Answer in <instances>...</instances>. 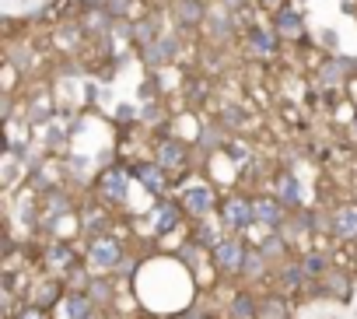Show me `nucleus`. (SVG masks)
<instances>
[{
  "label": "nucleus",
  "instance_id": "obj_1",
  "mask_svg": "<svg viewBox=\"0 0 357 319\" xmlns=\"http://www.w3.org/2000/svg\"><path fill=\"white\" fill-rule=\"evenodd\" d=\"M204 39H207V46H231L235 39H238V32H242V22H238V15L235 11H228L225 4H211V15H207V22H204Z\"/></svg>",
  "mask_w": 357,
  "mask_h": 319
},
{
  "label": "nucleus",
  "instance_id": "obj_2",
  "mask_svg": "<svg viewBox=\"0 0 357 319\" xmlns=\"http://www.w3.org/2000/svg\"><path fill=\"white\" fill-rule=\"evenodd\" d=\"M130 176H133V172H126L123 165H105V169L98 172V179H95L98 200H102L105 207H123V204L130 200Z\"/></svg>",
  "mask_w": 357,
  "mask_h": 319
},
{
  "label": "nucleus",
  "instance_id": "obj_3",
  "mask_svg": "<svg viewBox=\"0 0 357 319\" xmlns=\"http://www.w3.org/2000/svg\"><path fill=\"white\" fill-rule=\"evenodd\" d=\"M84 256H88V267H91V270L116 274L119 263H123V256H126V249H123V242L112 239V232H109V235H95V239H88Z\"/></svg>",
  "mask_w": 357,
  "mask_h": 319
},
{
  "label": "nucleus",
  "instance_id": "obj_4",
  "mask_svg": "<svg viewBox=\"0 0 357 319\" xmlns=\"http://www.w3.org/2000/svg\"><path fill=\"white\" fill-rule=\"evenodd\" d=\"M178 204H183V211H186L193 221H204L207 214H214V211L221 207L214 186L204 183V179H190V183L183 186V193H178Z\"/></svg>",
  "mask_w": 357,
  "mask_h": 319
},
{
  "label": "nucleus",
  "instance_id": "obj_5",
  "mask_svg": "<svg viewBox=\"0 0 357 319\" xmlns=\"http://www.w3.org/2000/svg\"><path fill=\"white\" fill-rule=\"evenodd\" d=\"M178 57H183V32H161L151 46H140V64L158 71V67H172L178 64Z\"/></svg>",
  "mask_w": 357,
  "mask_h": 319
},
{
  "label": "nucleus",
  "instance_id": "obj_6",
  "mask_svg": "<svg viewBox=\"0 0 357 319\" xmlns=\"http://www.w3.org/2000/svg\"><path fill=\"white\" fill-rule=\"evenodd\" d=\"M218 218H221V228H228L231 235H242L245 228L256 225V211H252V197H242V193H231L221 200L218 207Z\"/></svg>",
  "mask_w": 357,
  "mask_h": 319
},
{
  "label": "nucleus",
  "instance_id": "obj_7",
  "mask_svg": "<svg viewBox=\"0 0 357 319\" xmlns=\"http://www.w3.org/2000/svg\"><path fill=\"white\" fill-rule=\"evenodd\" d=\"M245 253H249V246L242 242V235H231V232H228V235L211 249V263H214L218 274L238 277V274H242V263H245Z\"/></svg>",
  "mask_w": 357,
  "mask_h": 319
},
{
  "label": "nucleus",
  "instance_id": "obj_8",
  "mask_svg": "<svg viewBox=\"0 0 357 319\" xmlns=\"http://www.w3.org/2000/svg\"><path fill=\"white\" fill-rule=\"evenodd\" d=\"M190 144L186 140H178V137H161L154 144V162L168 172V176H183L190 169Z\"/></svg>",
  "mask_w": 357,
  "mask_h": 319
},
{
  "label": "nucleus",
  "instance_id": "obj_9",
  "mask_svg": "<svg viewBox=\"0 0 357 319\" xmlns=\"http://www.w3.org/2000/svg\"><path fill=\"white\" fill-rule=\"evenodd\" d=\"M211 15V0H172V18L183 32H200Z\"/></svg>",
  "mask_w": 357,
  "mask_h": 319
},
{
  "label": "nucleus",
  "instance_id": "obj_10",
  "mask_svg": "<svg viewBox=\"0 0 357 319\" xmlns=\"http://www.w3.org/2000/svg\"><path fill=\"white\" fill-rule=\"evenodd\" d=\"M242 39H245V50H249L256 60H273V57L280 53V46H284V39H280L273 29H263V25H249V29L242 32Z\"/></svg>",
  "mask_w": 357,
  "mask_h": 319
},
{
  "label": "nucleus",
  "instance_id": "obj_11",
  "mask_svg": "<svg viewBox=\"0 0 357 319\" xmlns=\"http://www.w3.org/2000/svg\"><path fill=\"white\" fill-rule=\"evenodd\" d=\"M312 288H305V291H312L315 298H333V302H347L350 295H354V284H350V274H343V270H329V274H322L319 281H308Z\"/></svg>",
  "mask_w": 357,
  "mask_h": 319
},
{
  "label": "nucleus",
  "instance_id": "obj_12",
  "mask_svg": "<svg viewBox=\"0 0 357 319\" xmlns=\"http://www.w3.org/2000/svg\"><path fill=\"white\" fill-rule=\"evenodd\" d=\"M56 116V98L46 88H36L32 95H25V123L29 126H46Z\"/></svg>",
  "mask_w": 357,
  "mask_h": 319
},
{
  "label": "nucleus",
  "instance_id": "obj_13",
  "mask_svg": "<svg viewBox=\"0 0 357 319\" xmlns=\"http://www.w3.org/2000/svg\"><path fill=\"white\" fill-rule=\"evenodd\" d=\"M252 211H256V225H263L266 232H277V228H284V221H287V207L280 204V197H252Z\"/></svg>",
  "mask_w": 357,
  "mask_h": 319
},
{
  "label": "nucleus",
  "instance_id": "obj_14",
  "mask_svg": "<svg viewBox=\"0 0 357 319\" xmlns=\"http://www.w3.org/2000/svg\"><path fill=\"white\" fill-rule=\"evenodd\" d=\"M109 228H112L109 207H105L102 200H84V204H81V232H84L88 239H95V235H109Z\"/></svg>",
  "mask_w": 357,
  "mask_h": 319
},
{
  "label": "nucleus",
  "instance_id": "obj_15",
  "mask_svg": "<svg viewBox=\"0 0 357 319\" xmlns=\"http://www.w3.org/2000/svg\"><path fill=\"white\" fill-rule=\"evenodd\" d=\"M329 235L336 242H357V204H340L329 211Z\"/></svg>",
  "mask_w": 357,
  "mask_h": 319
},
{
  "label": "nucleus",
  "instance_id": "obj_16",
  "mask_svg": "<svg viewBox=\"0 0 357 319\" xmlns=\"http://www.w3.org/2000/svg\"><path fill=\"white\" fill-rule=\"evenodd\" d=\"M273 32H277L284 43H301V39H305V15H301L294 4L273 11Z\"/></svg>",
  "mask_w": 357,
  "mask_h": 319
},
{
  "label": "nucleus",
  "instance_id": "obj_17",
  "mask_svg": "<svg viewBox=\"0 0 357 319\" xmlns=\"http://www.w3.org/2000/svg\"><path fill=\"white\" fill-rule=\"evenodd\" d=\"M130 172H133V179H137L147 193H154V197H165V193H168V179H172V176L154 162V158H151V162H137Z\"/></svg>",
  "mask_w": 357,
  "mask_h": 319
},
{
  "label": "nucleus",
  "instance_id": "obj_18",
  "mask_svg": "<svg viewBox=\"0 0 357 319\" xmlns=\"http://www.w3.org/2000/svg\"><path fill=\"white\" fill-rule=\"evenodd\" d=\"M43 263H46V267H50L56 277H67V274L81 263V256H77V253H74V249H70L63 239H56V242H50V246L43 249Z\"/></svg>",
  "mask_w": 357,
  "mask_h": 319
},
{
  "label": "nucleus",
  "instance_id": "obj_19",
  "mask_svg": "<svg viewBox=\"0 0 357 319\" xmlns=\"http://www.w3.org/2000/svg\"><path fill=\"white\" fill-rule=\"evenodd\" d=\"M154 232L158 235H168V232H178L183 228V221L190 218L186 211H183V204L178 200H158V207H154Z\"/></svg>",
  "mask_w": 357,
  "mask_h": 319
},
{
  "label": "nucleus",
  "instance_id": "obj_20",
  "mask_svg": "<svg viewBox=\"0 0 357 319\" xmlns=\"http://www.w3.org/2000/svg\"><path fill=\"white\" fill-rule=\"evenodd\" d=\"M273 197H280V204L287 207V211H298L301 207V183L294 179V172H287V169H280L277 176H273Z\"/></svg>",
  "mask_w": 357,
  "mask_h": 319
},
{
  "label": "nucleus",
  "instance_id": "obj_21",
  "mask_svg": "<svg viewBox=\"0 0 357 319\" xmlns=\"http://www.w3.org/2000/svg\"><path fill=\"white\" fill-rule=\"evenodd\" d=\"M63 302V319H95V302H91V295L88 291H70L67 288V295L60 298Z\"/></svg>",
  "mask_w": 357,
  "mask_h": 319
},
{
  "label": "nucleus",
  "instance_id": "obj_22",
  "mask_svg": "<svg viewBox=\"0 0 357 319\" xmlns=\"http://www.w3.org/2000/svg\"><path fill=\"white\" fill-rule=\"evenodd\" d=\"M259 249H263V256L270 260V267H280V263H287V253H291V239L277 228V232H266V239L259 242Z\"/></svg>",
  "mask_w": 357,
  "mask_h": 319
},
{
  "label": "nucleus",
  "instance_id": "obj_23",
  "mask_svg": "<svg viewBox=\"0 0 357 319\" xmlns=\"http://www.w3.org/2000/svg\"><path fill=\"white\" fill-rule=\"evenodd\" d=\"M277 281H280V291H301V288H308L312 277L305 274L301 260H287L277 267Z\"/></svg>",
  "mask_w": 357,
  "mask_h": 319
},
{
  "label": "nucleus",
  "instance_id": "obj_24",
  "mask_svg": "<svg viewBox=\"0 0 357 319\" xmlns=\"http://www.w3.org/2000/svg\"><path fill=\"white\" fill-rule=\"evenodd\" d=\"M39 207H43L46 221H53V218H67L74 211V200H70L67 190H46V197L39 200Z\"/></svg>",
  "mask_w": 357,
  "mask_h": 319
},
{
  "label": "nucleus",
  "instance_id": "obj_25",
  "mask_svg": "<svg viewBox=\"0 0 357 319\" xmlns=\"http://www.w3.org/2000/svg\"><path fill=\"white\" fill-rule=\"evenodd\" d=\"M67 295V284H63V277H46V281H39L36 284V295H32V302L36 305H43V309H50V305H56V298H63Z\"/></svg>",
  "mask_w": 357,
  "mask_h": 319
},
{
  "label": "nucleus",
  "instance_id": "obj_26",
  "mask_svg": "<svg viewBox=\"0 0 357 319\" xmlns=\"http://www.w3.org/2000/svg\"><path fill=\"white\" fill-rule=\"evenodd\" d=\"M197 144H200L204 151L228 147V126H225L221 119H211V123H204V126H200V137H197Z\"/></svg>",
  "mask_w": 357,
  "mask_h": 319
},
{
  "label": "nucleus",
  "instance_id": "obj_27",
  "mask_svg": "<svg viewBox=\"0 0 357 319\" xmlns=\"http://www.w3.org/2000/svg\"><path fill=\"white\" fill-rule=\"evenodd\" d=\"M231 316L235 319H259L263 316V298H256L252 291H238L231 298Z\"/></svg>",
  "mask_w": 357,
  "mask_h": 319
},
{
  "label": "nucleus",
  "instance_id": "obj_28",
  "mask_svg": "<svg viewBox=\"0 0 357 319\" xmlns=\"http://www.w3.org/2000/svg\"><path fill=\"white\" fill-rule=\"evenodd\" d=\"M298 260H301V267H305V274H308L312 281H319L322 274H329V270H333L329 253H322V249H308V253H301Z\"/></svg>",
  "mask_w": 357,
  "mask_h": 319
},
{
  "label": "nucleus",
  "instance_id": "obj_29",
  "mask_svg": "<svg viewBox=\"0 0 357 319\" xmlns=\"http://www.w3.org/2000/svg\"><path fill=\"white\" fill-rule=\"evenodd\" d=\"M218 119H221L228 130H245V126H249V109L238 105V102H225L221 112H218Z\"/></svg>",
  "mask_w": 357,
  "mask_h": 319
},
{
  "label": "nucleus",
  "instance_id": "obj_30",
  "mask_svg": "<svg viewBox=\"0 0 357 319\" xmlns=\"http://www.w3.org/2000/svg\"><path fill=\"white\" fill-rule=\"evenodd\" d=\"M266 274H270V260L263 256V249H259V246L249 249V253H245V263H242V277L259 281V277H266Z\"/></svg>",
  "mask_w": 357,
  "mask_h": 319
},
{
  "label": "nucleus",
  "instance_id": "obj_31",
  "mask_svg": "<svg viewBox=\"0 0 357 319\" xmlns=\"http://www.w3.org/2000/svg\"><path fill=\"white\" fill-rule=\"evenodd\" d=\"M287 312H291V305H287L284 295H266L263 298V319H287Z\"/></svg>",
  "mask_w": 357,
  "mask_h": 319
},
{
  "label": "nucleus",
  "instance_id": "obj_32",
  "mask_svg": "<svg viewBox=\"0 0 357 319\" xmlns=\"http://www.w3.org/2000/svg\"><path fill=\"white\" fill-rule=\"evenodd\" d=\"M88 295H91V302L102 309V305H112V298H116V288H112L109 281H102V277H98V281H91V284H88Z\"/></svg>",
  "mask_w": 357,
  "mask_h": 319
},
{
  "label": "nucleus",
  "instance_id": "obj_33",
  "mask_svg": "<svg viewBox=\"0 0 357 319\" xmlns=\"http://www.w3.org/2000/svg\"><path fill=\"white\" fill-rule=\"evenodd\" d=\"M63 281H67V288H70V291H88V284H91V277H88V270H81V263H77Z\"/></svg>",
  "mask_w": 357,
  "mask_h": 319
},
{
  "label": "nucleus",
  "instance_id": "obj_34",
  "mask_svg": "<svg viewBox=\"0 0 357 319\" xmlns=\"http://www.w3.org/2000/svg\"><path fill=\"white\" fill-rule=\"evenodd\" d=\"M130 8H133V0H105V11H109L116 22H123V18L130 15Z\"/></svg>",
  "mask_w": 357,
  "mask_h": 319
},
{
  "label": "nucleus",
  "instance_id": "obj_35",
  "mask_svg": "<svg viewBox=\"0 0 357 319\" xmlns=\"http://www.w3.org/2000/svg\"><path fill=\"white\" fill-rule=\"evenodd\" d=\"M15 319H50V309H43V305H36V302H25V309H22Z\"/></svg>",
  "mask_w": 357,
  "mask_h": 319
},
{
  "label": "nucleus",
  "instance_id": "obj_36",
  "mask_svg": "<svg viewBox=\"0 0 357 319\" xmlns=\"http://www.w3.org/2000/svg\"><path fill=\"white\" fill-rule=\"evenodd\" d=\"M0 119H4V123L15 119V95L11 91H0Z\"/></svg>",
  "mask_w": 357,
  "mask_h": 319
},
{
  "label": "nucleus",
  "instance_id": "obj_37",
  "mask_svg": "<svg viewBox=\"0 0 357 319\" xmlns=\"http://www.w3.org/2000/svg\"><path fill=\"white\" fill-rule=\"evenodd\" d=\"M256 4H259L263 11H270V15H273V11H280V8H287V4H291V0H256Z\"/></svg>",
  "mask_w": 357,
  "mask_h": 319
},
{
  "label": "nucleus",
  "instance_id": "obj_38",
  "mask_svg": "<svg viewBox=\"0 0 357 319\" xmlns=\"http://www.w3.org/2000/svg\"><path fill=\"white\" fill-rule=\"evenodd\" d=\"M178 319H211V312L197 305V309H186V312H178Z\"/></svg>",
  "mask_w": 357,
  "mask_h": 319
},
{
  "label": "nucleus",
  "instance_id": "obj_39",
  "mask_svg": "<svg viewBox=\"0 0 357 319\" xmlns=\"http://www.w3.org/2000/svg\"><path fill=\"white\" fill-rule=\"evenodd\" d=\"M218 4H225L228 11H235V15H238V11H245V8H249V0H218Z\"/></svg>",
  "mask_w": 357,
  "mask_h": 319
},
{
  "label": "nucleus",
  "instance_id": "obj_40",
  "mask_svg": "<svg viewBox=\"0 0 357 319\" xmlns=\"http://www.w3.org/2000/svg\"><path fill=\"white\" fill-rule=\"evenodd\" d=\"M350 133H354V140H357V116L350 119Z\"/></svg>",
  "mask_w": 357,
  "mask_h": 319
}]
</instances>
